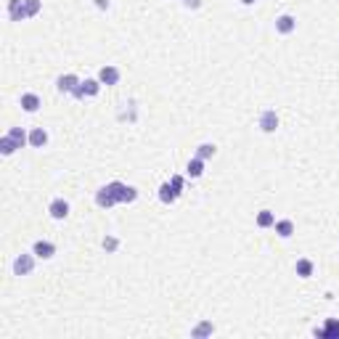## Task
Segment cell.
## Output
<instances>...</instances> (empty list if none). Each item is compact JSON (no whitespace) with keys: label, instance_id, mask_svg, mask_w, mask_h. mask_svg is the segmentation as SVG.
Masks as SVG:
<instances>
[{"label":"cell","instance_id":"cell-1","mask_svg":"<svg viewBox=\"0 0 339 339\" xmlns=\"http://www.w3.org/2000/svg\"><path fill=\"white\" fill-rule=\"evenodd\" d=\"M106 188L111 191V196L117 199V204H133L138 199V188L125 186L122 181H111V183H106Z\"/></svg>","mask_w":339,"mask_h":339},{"label":"cell","instance_id":"cell-2","mask_svg":"<svg viewBox=\"0 0 339 339\" xmlns=\"http://www.w3.org/2000/svg\"><path fill=\"white\" fill-rule=\"evenodd\" d=\"M101 93V80H85V82H80L77 85V90L72 93L74 98H93V96H98Z\"/></svg>","mask_w":339,"mask_h":339},{"label":"cell","instance_id":"cell-3","mask_svg":"<svg viewBox=\"0 0 339 339\" xmlns=\"http://www.w3.org/2000/svg\"><path fill=\"white\" fill-rule=\"evenodd\" d=\"M35 257L37 254H19V257L14 260V273L16 276H30V273L35 270Z\"/></svg>","mask_w":339,"mask_h":339},{"label":"cell","instance_id":"cell-4","mask_svg":"<svg viewBox=\"0 0 339 339\" xmlns=\"http://www.w3.org/2000/svg\"><path fill=\"white\" fill-rule=\"evenodd\" d=\"M260 130L262 133H276V127H278V114H276V109H265L260 114Z\"/></svg>","mask_w":339,"mask_h":339},{"label":"cell","instance_id":"cell-5","mask_svg":"<svg viewBox=\"0 0 339 339\" xmlns=\"http://www.w3.org/2000/svg\"><path fill=\"white\" fill-rule=\"evenodd\" d=\"M8 19H11V22H24V19H30V11H27L24 0H8Z\"/></svg>","mask_w":339,"mask_h":339},{"label":"cell","instance_id":"cell-6","mask_svg":"<svg viewBox=\"0 0 339 339\" xmlns=\"http://www.w3.org/2000/svg\"><path fill=\"white\" fill-rule=\"evenodd\" d=\"M80 82L82 80L77 77V74H61V77L56 80V90H59V93H74Z\"/></svg>","mask_w":339,"mask_h":339},{"label":"cell","instance_id":"cell-7","mask_svg":"<svg viewBox=\"0 0 339 339\" xmlns=\"http://www.w3.org/2000/svg\"><path fill=\"white\" fill-rule=\"evenodd\" d=\"M48 212H51L53 220H67L69 218V202L67 199H53L48 204Z\"/></svg>","mask_w":339,"mask_h":339},{"label":"cell","instance_id":"cell-8","mask_svg":"<svg viewBox=\"0 0 339 339\" xmlns=\"http://www.w3.org/2000/svg\"><path fill=\"white\" fill-rule=\"evenodd\" d=\"M294 30H297V19H294V16L281 14V16L276 19V32H278V35H291Z\"/></svg>","mask_w":339,"mask_h":339},{"label":"cell","instance_id":"cell-9","mask_svg":"<svg viewBox=\"0 0 339 339\" xmlns=\"http://www.w3.org/2000/svg\"><path fill=\"white\" fill-rule=\"evenodd\" d=\"M178 196H181V191H178V188L169 183V181L159 186V202H162V204H175Z\"/></svg>","mask_w":339,"mask_h":339},{"label":"cell","instance_id":"cell-10","mask_svg":"<svg viewBox=\"0 0 339 339\" xmlns=\"http://www.w3.org/2000/svg\"><path fill=\"white\" fill-rule=\"evenodd\" d=\"M98 80H101V85H117L119 82V69L111 67V64H106V67H101Z\"/></svg>","mask_w":339,"mask_h":339},{"label":"cell","instance_id":"cell-11","mask_svg":"<svg viewBox=\"0 0 339 339\" xmlns=\"http://www.w3.org/2000/svg\"><path fill=\"white\" fill-rule=\"evenodd\" d=\"M32 252L37 254L40 260H51L53 254H56V244H51V241H35V247H32Z\"/></svg>","mask_w":339,"mask_h":339},{"label":"cell","instance_id":"cell-12","mask_svg":"<svg viewBox=\"0 0 339 339\" xmlns=\"http://www.w3.org/2000/svg\"><path fill=\"white\" fill-rule=\"evenodd\" d=\"M19 103H22V109H24V111H30V114H35V111L43 106V101H40V96H37V93H24Z\"/></svg>","mask_w":339,"mask_h":339},{"label":"cell","instance_id":"cell-13","mask_svg":"<svg viewBox=\"0 0 339 339\" xmlns=\"http://www.w3.org/2000/svg\"><path fill=\"white\" fill-rule=\"evenodd\" d=\"M96 204L101 207V210H109V207H114V204H117V199L111 196L109 188L103 186V188H98V191H96Z\"/></svg>","mask_w":339,"mask_h":339},{"label":"cell","instance_id":"cell-14","mask_svg":"<svg viewBox=\"0 0 339 339\" xmlns=\"http://www.w3.org/2000/svg\"><path fill=\"white\" fill-rule=\"evenodd\" d=\"M315 334L318 336H328V339H339V321L336 318H328V321L323 323V328H318Z\"/></svg>","mask_w":339,"mask_h":339},{"label":"cell","instance_id":"cell-15","mask_svg":"<svg viewBox=\"0 0 339 339\" xmlns=\"http://www.w3.org/2000/svg\"><path fill=\"white\" fill-rule=\"evenodd\" d=\"M45 143H48V133H45L43 127H32L30 130V146L32 148H43Z\"/></svg>","mask_w":339,"mask_h":339},{"label":"cell","instance_id":"cell-16","mask_svg":"<svg viewBox=\"0 0 339 339\" xmlns=\"http://www.w3.org/2000/svg\"><path fill=\"white\" fill-rule=\"evenodd\" d=\"M212 334H215L212 321H202V323H196V326L191 328V336H194V339H204V336H212Z\"/></svg>","mask_w":339,"mask_h":339},{"label":"cell","instance_id":"cell-17","mask_svg":"<svg viewBox=\"0 0 339 339\" xmlns=\"http://www.w3.org/2000/svg\"><path fill=\"white\" fill-rule=\"evenodd\" d=\"M297 276L299 278H310L313 276V270H315V265H313V260H307V257H302V260H297Z\"/></svg>","mask_w":339,"mask_h":339},{"label":"cell","instance_id":"cell-18","mask_svg":"<svg viewBox=\"0 0 339 339\" xmlns=\"http://www.w3.org/2000/svg\"><path fill=\"white\" fill-rule=\"evenodd\" d=\"M186 173H188V178H202L204 175V159H199V156H194L191 162H188V167H186Z\"/></svg>","mask_w":339,"mask_h":339},{"label":"cell","instance_id":"cell-19","mask_svg":"<svg viewBox=\"0 0 339 339\" xmlns=\"http://www.w3.org/2000/svg\"><path fill=\"white\" fill-rule=\"evenodd\" d=\"M16 148H19V143H16V140L11 138V135H3V138H0V154H3V156H11L14 151H16Z\"/></svg>","mask_w":339,"mask_h":339},{"label":"cell","instance_id":"cell-20","mask_svg":"<svg viewBox=\"0 0 339 339\" xmlns=\"http://www.w3.org/2000/svg\"><path fill=\"white\" fill-rule=\"evenodd\" d=\"M273 228H276V233H278L281 239H289L291 233H294V223H291V220H276Z\"/></svg>","mask_w":339,"mask_h":339},{"label":"cell","instance_id":"cell-21","mask_svg":"<svg viewBox=\"0 0 339 339\" xmlns=\"http://www.w3.org/2000/svg\"><path fill=\"white\" fill-rule=\"evenodd\" d=\"M8 135H11L16 143H19V148L30 143V133H27V130H22V127H8Z\"/></svg>","mask_w":339,"mask_h":339},{"label":"cell","instance_id":"cell-22","mask_svg":"<svg viewBox=\"0 0 339 339\" xmlns=\"http://www.w3.org/2000/svg\"><path fill=\"white\" fill-rule=\"evenodd\" d=\"M215 154H218V146H215V143H199V146H196V156L204 159V162H207V159H212Z\"/></svg>","mask_w":339,"mask_h":339},{"label":"cell","instance_id":"cell-23","mask_svg":"<svg viewBox=\"0 0 339 339\" xmlns=\"http://www.w3.org/2000/svg\"><path fill=\"white\" fill-rule=\"evenodd\" d=\"M257 225H260V228H273V225H276V215H273L270 210L257 212Z\"/></svg>","mask_w":339,"mask_h":339},{"label":"cell","instance_id":"cell-24","mask_svg":"<svg viewBox=\"0 0 339 339\" xmlns=\"http://www.w3.org/2000/svg\"><path fill=\"white\" fill-rule=\"evenodd\" d=\"M24 6H27V11H30V16H37L43 8V0H24Z\"/></svg>","mask_w":339,"mask_h":339},{"label":"cell","instance_id":"cell-25","mask_svg":"<svg viewBox=\"0 0 339 339\" xmlns=\"http://www.w3.org/2000/svg\"><path fill=\"white\" fill-rule=\"evenodd\" d=\"M103 249H106V252H117L119 249V239L117 236H106V239H103Z\"/></svg>","mask_w":339,"mask_h":339},{"label":"cell","instance_id":"cell-26","mask_svg":"<svg viewBox=\"0 0 339 339\" xmlns=\"http://www.w3.org/2000/svg\"><path fill=\"white\" fill-rule=\"evenodd\" d=\"M169 183H173V186L178 188V191H183V186H186V181H183V175H173V178H169Z\"/></svg>","mask_w":339,"mask_h":339},{"label":"cell","instance_id":"cell-27","mask_svg":"<svg viewBox=\"0 0 339 339\" xmlns=\"http://www.w3.org/2000/svg\"><path fill=\"white\" fill-rule=\"evenodd\" d=\"M186 8H191V11H196V8H202V0H183Z\"/></svg>","mask_w":339,"mask_h":339},{"label":"cell","instance_id":"cell-28","mask_svg":"<svg viewBox=\"0 0 339 339\" xmlns=\"http://www.w3.org/2000/svg\"><path fill=\"white\" fill-rule=\"evenodd\" d=\"M93 3H96V8H101V11H106V8L111 6L109 0H93Z\"/></svg>","mask_w":339,"mask_h":339},{"label":"cell","instance_id":"cell-29","mask_svg":"<svg viewBox=\"0 0 339 339\" xmlns=\"http://www.w3.org/2000/svg\"><path fill=\"white\" fill-rule=\"evenodd\" d=\"M241 3H244V6H252V3H257V0H241Z\"/></svg>","mask_w":339,"mask_h":339}]
</instances>
